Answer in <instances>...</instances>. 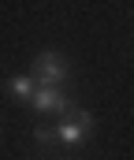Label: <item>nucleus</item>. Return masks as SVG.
<instances>
[{
  "label": "nucleus",
  "mask_w": 134,
  "mask_h": 160,
  "mask_svg": "<svg viewBox=\"0 0 134 160\" xmlns=\"http://www.w3.org/2000/svg\"><path fill=\"white\" fill-rule=\"evenodd\" d=\"M89 130H93L89 112H67V119H60V127H56V138L63 145H82L89 138Z\"/></svg>",
  "instance_id": "obj_2"
},
{
  "label": "nucleus",
  "mask_w": 134,
  "mask_h": 160,
  "mask_svg": "<svg viewBox=\"0 0 134 160\" xmlns=\"http://www.w3.org/2000/svg\"><path fill=\"white\" fill-rule=\"evenodd\" d=\"M7 89H11V97H15V101L30 104V101H34V93H37V78H34V75H15V78H7Z\"/></svg>",
  "instance_id": "obj_4"
},
{
  "label": "nucleus",
  "mask_w": 134,
  "mask_h": 160,
  "mask_svg": "<svg viewBox=\"0 0 134 160\" xmlns=\"http://www.w3.org/2000/svg\"><path fill=\"white\" fill-rule=\"evenodd\" d=\"M30 108H34L37 116H60V112H67V97H63L56 86H37Z\"/></svg>",
  "instance_id": "obj_3"
},
{
  "label": "nucleus",
  "mask_w": 134,
  "mask_h": 160,
  "mask_svg": "<svg viewBox=\"0 0 134 160\" xmlns=\"http://www.w3.org/2000/svg\"><path fill=\"white\" fill-rule=\"evenodd\" d=\"M52 138H56V130H45V127L37 130V142H52Z\"/></svg>",
  "instance_id": "obj_5"
},
{
  "label": "nucleus",
  "mask_w": 134,
  "mask_h": 160,
  "mask_svg": "<svg viewBox=\"0 0 134 160\" xmlns=\"http://www.w3.org/2000/svg\"><path fill=\"white\" fill-rule=\"evenodd\" d=\"M67 75H71V67H67V60L60 56V52H37L34 56V78L41 82V86H56L60 89V82H67Z\"/></svg>",
  "instance_id": "obj_1"
}]
</instances>
